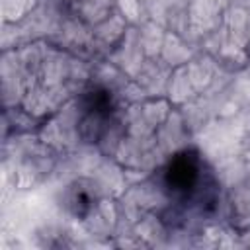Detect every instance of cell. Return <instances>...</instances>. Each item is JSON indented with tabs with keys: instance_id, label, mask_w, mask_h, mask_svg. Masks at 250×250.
I'll list each match as a JSON object with an SVG mask.
<instances>
[{
	"instance_id": "obj_1",
	"label": "cell",
	"mask_w": 250,
	"mask_h": 250,
	"mask_svg": "<svg viewBox=\"0 0 250 250\" xmlns=\"http://www.w3.org/2000/svg\"><path fill=\"white\" fill-rule=\"evenodd\" d=\"M160 184L168 197L182 205L197 203L203 211L207 205H215L217 201V184H213L203 158L195 150H182L174 154L162 168Z\"/></svg>"
},
{
	"instance_id": "obj_2",
	"label": "cell",
	"mask_w": 250,
	"mask_h": 250,
	"mask_svg": "<svg viewBox=\"0 0 250 250\" xmlns=\"http://www.w3.org/2000/svg\"><path fill=\"white\" fill-rule=\"evenodd\" d=\"M80 129L84 139L98 143L115 117V102L105 88H92L80 98Z\"/></svg>"
},
{
	"instance_id": "obj_3",
	"label": "cell",
	"mask_w": 250,
	"mask_h": 250,
	"mask_svg": "<svg viewBox=\"0 0 250 250\" xmlns=\"http://www.w3.org/2000/svg\"><path fill=\"white\" fill-rule=\"evenodd\" d=\"M92 203H94L92 195H86L82 189H80V191H72V193L68 195V205L72 207V211H74L76 215H86V213L90 211Z\"/></svg>"
}]
</instances>
